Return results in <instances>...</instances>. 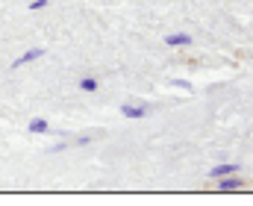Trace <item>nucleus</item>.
I'll return each instance as SVG.
<instances>
[{"label": "nucleus", "mask_w": 253, "mask_h": 206, "mask_svg": "<svg viewBox=\"0 0 253 206\" xmlns=\"http://www.w3.org/2000/svg\"><path fill=\"white\" fill-rule=\"evenodd\" d=\"M218 183V192H239L242 186H245V180L239 177V174H227V177H221V180H215Z\"/></svg>", "instance_id": "f257e3e1"}, {"label": "nucleus", "mask_w": 253, "mask_h": 206, "mask_svg": "<svg viewBox=\"0 0 253 206\" xmlns=\"http://www.w3.org/2000/svg\"><path fill=\"white\" fill-rule=\"evenodd\" d=\"M44 56V47H33V50H27V53H21L15 62H12V71L15 68H24L27 62H36V59H42Z\"/></svg>", "instance_id": "f03ea898"}, {"label": "nucleus", "mask_w": 253, "mask_h": 206, "mask_svg": "<svg viewBox=\"0 0 253 206\" xmlns=\"http://www.w3.org/2000/svg\"><path fill=\"white\" fill-rule=\"evenodd\" d=\"M150 109H153V106H147V103H144V106H141V103H124V106H121V115H126V118H144Z\"/></svg>", "instance_id": "7ed1b4c3"}, {"label": "nucleus", "mask_w": 253, "mask_h": 206, "mask_svg": "<svg viewBox=\"0 0 253 206\" xmlns=\"http://www.w3.org/2000/svg\"><path fill=\"white\" fill-rule=\"evenodd\" d=\"M227 174H239V162H221V165H215V168L209 171L212 180H221V177H227Z\"/></svg>", "instance_id": "20e7f679"}, {"label": "nucleus", "mask_w": 253, "mask_h": 206, "mask_svg": "<svg viewBox=\"0 0 253 206\" xmlns=\"http://www.w3.org/2000/svg\"><path fill=\"white\" fill-rule=\"evenodd\" d=\"M165 44H168V47H189L191 36H189V33H171V36L165 39Z\"/></svg>", "instance_id": "39448f33"}, {"label": "nucleus", "mask_w": 253, "mask_h": 206, "mask_svg": "<svg viewBox=\"0 0 253 206\" xmlns=\"http://www.w3.org/2000/svg\"><path fill=\"white\" fill-rule=\"evenodd\" d=\"M27 130L36 133V136H44V133H50V124H47L44 118H33V121L27 124Z\"/></svg>", "instance_id": "423d86ee"}, {"label": "nucleus", "mask_w": 253, "mask_h": 206, "mask_svg": "<svg viewBox=\"0 0 253 206\" xmlns=\"http://www.w3.org/2000/svg\"><path fill=\"white\" fill-rule=\"evenodd\" d=\"M80 91H97V80L94 77H83L80 80Z\"/></svg>", "instance_id": "0eeeda50"}, {"label": "nucleus", "mask_w": 253, "mask_h": 206, "mask_svg": "<svg viewBox=\"0 0 253 206\" xmlns=\"http://www.w3.org/2000/svg\"><path fill=\"white\" fill-rule=\"evenodd\" d=\"M171 85H177V88H186V91H191V82H189V80H180V77H174V80H171Z\"/></svg>", "instance_id": "6e6552de"}, {"label": "nucleus", "mask_w": 253, "mask_h": 206, "mask_svg": "<svg viewBox=\"0 0 253 206\" xmlns=\"http://www.w3.org/2000/svg\"><path fill=\"white\" fill-rule=\"evenodd\" d=\"M47 3H50V0H33V3H30V9H33V12H42Z\"/></svg>", "instance_id": "1a4fd4ad"}, {"label": "nucleus", "mask_w": 253, "mask_h": 206, "mask_svg": "<svg viewBox=\"0 0 253 206\" xmlns=\"http://www.w3.org/2000/svg\"><path fill=\"white\" fill-rule=\"evenodd\" d=\"M74 144H77V147H85V144H91V136H80V138H74Z\"/></svg>", "instance_id": "9d476101"}]
</instances>
